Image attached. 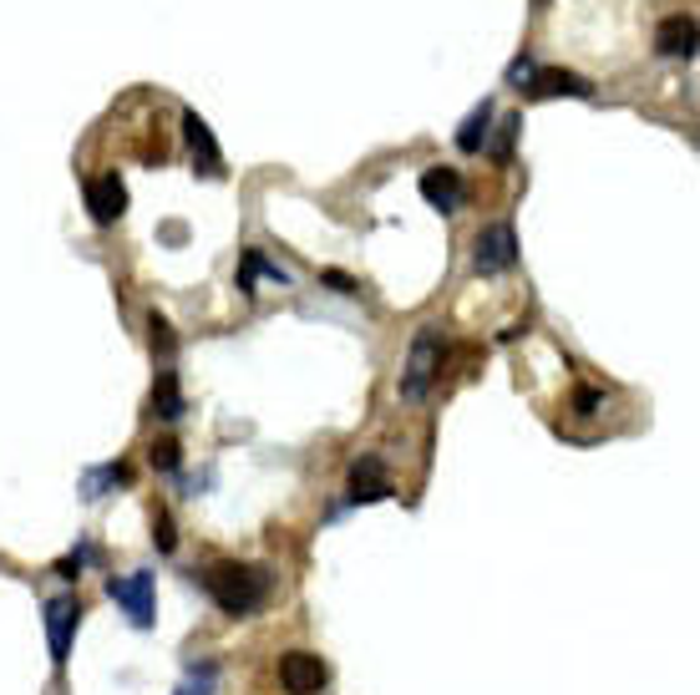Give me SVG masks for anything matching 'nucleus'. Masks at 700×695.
Wrapping results in <instances>:
<instances>
[{"label":"nucleus","mask_w":700,"mask_h":695,"mask_svg":"<svg viewBox=\"0 0 700 695\" xmlns=\"http://www.w3.org/2000/svg\"><path fill=\"white\" fill-rule=\"evenodd\" d=\"M203 589H209V599L219 604L224 615L244 619L269 599V574L254 564H213L209 574H203Z\"/></svg>","instance_id":"nucleus-1"},{"label":"nucleus","mask_w":700,"mask_h":695,"mask_svg":"<svg viewBox=\"0 0 700 695\" xmlns=\"http://www.w3.org/2000/svg\"><path fill=\"white\" fill-rule=\"evenodd\" d=\"M442 361H447V341H442V330L436 326H422L411 335V351H407V366H401V380L397 391L401 401H426L442 376Z\"/></svg>","instance_id":"nucleus-2"},{"label":"nucleus","mask_w":700,"mask_h":695,"mask_svg":"<svg viewBox=\"0 0 700 695\" xmlns=\"http://www.w3.org/2000/svg\"><path fill=\"white\" fill-rule=\"evenodd\" d=\"M518 264V239L513 223H488L482 234L473 239V269L477 275H502Z\"/></svg>","instance_id":"nucleus-3"},{"label":"nucleus","mask_w":700,"mask_h":695,"mask_svg":"<svg viewBox=\"0 0 700 695\" xmlns=\"http://www.w3.org/2000/svg\"><path fill=\"white\" fill-rule=\"evenodd\" d=\"M331 681V670L325 660L310 655V650H290V655H279V685L290 695H320V685Z\"/></svg>","instance_id":"nucleus-4"},{"label":"nucleus","mask_w":700,"mask_h":695,"mask_svg":"<svg viewBox=\"0 0 700 695\" xmlns=\"http://www.w3.org/2000/svg\"><path fill=\"white\" fill-rule=\"evenodd\" d=\"M81 625V604L77 599H52L46 604V644H52V660L67 665L71 660V635Z\"/></svg>","instance_id":"nucleus-5"},{"label":"nucleus","mask_w":700,"mask_h":695,"mask_svg":"<svg viewBox=\"0 0 700 695\" xmlns=\"http://www.w3.org/2000/svg\"><path fill=\"white\" fill-rule=\"evenodd\" d=\"M87 213H92L97 223H118L122 213H127V188H122L118 173L87 178Z\"/></svg>","instance_id":"nucleus-6"},{"label":"nucleus","mask_w":700,"mask_h":695,"mask_svg":"<svg viewBox=\"0 0 700 695\" xmlns=\"http://www.w3.org/2000/svg\"><path fill=\"white\" fill-rule=\"evenodd\" d=\"M107 594L133 615L137 630L153 625V574H133V578H107Z\"/></svg>","instance_id":"nucleus-7"},{"label":"nucleus","mask_w":700,"mask_h":695,"mask_svg":"<svg viewBox=\"0 0 700 695\" xmlns=\"http://www.w3.org/2000/svg\"><path fill=\"white\" fill-rule=\"evenodd\" d=\"M422 198L432 203V209H442V213L463 209V198H467L463 173H457V168H426L422 173Z\"/></svg>","instance_id":"nucleus-8"},{"label":"nucleus","mask_w":700,"mask_h":695,"mask_svg":"<svg viewBox=\"0 0 700 695\" xmlns=\"http://www.w3.org/2000/svg\"><path fill=\"white\" fill-rule=\"evenodd\" d=\"M533 97H579V102H589L595 97V87H589V77H579V71H558V66H538L529 81Z\"/></svg>","instance_id":"nucleus-9"},{"label":"nucleus","mask_w":700,"mask_h":695,"mask_svg":"<svg viewBox=\"0 0 700 695\" xmlns=\"http://www.w3.org/2000/svg\"><path fill=\"white\" fill-rule=\"evenodd\" d=\"M655 52L660 56H696V15L690 11L665 15L660 31H655Z\"/></svg>","instance_id":"nucleus-10"},{"label":"nucleus","mask_w":700,"mask_h":695,"mask_svg":"<svg viewBox=\"0 0 700 695\" xmlns=\"http://www.w3.org/2000/svg\"><path fill=\"white\" fill-rule=\"evenodd\" d=\"M391 498V477H386L381 457H360L351 467V503H381Z\"/></svg>","instance_id":"nucleus-11"},{"label":"nucleus","mask_w":700,"mask_h":695,"mask_svg":"<svg viewBox=\"0 0 700 695\" xmlns=\"http://www.w3.org/2000/svg\"><path fill=\"white\" fill-rule=\"evenodd\" d=\"M184 137H188V147H193L199 168L209 173V178H219V173H224V153H219V143H213L209 122H203L199 112H184Z\"/></svg>","instance_id":"nucleus-12"},{"label":"nucleus","mask_w":700,"mask_h":695,"mask_svg":"<svg viewBox=\"0 0 700 695\" xmlns=\"http://www.w3.org/2000/svg\"><path fill=\"white\" fill-rule=\"evenodd\" d=\"M488 122H492V102H477L473 112H467L463 132H457V147H463V153H482V143H488Z\"/></svg>","instance_id":"nucleus-13"},{"label":"nucleus","mask_w":700,"mask_h":695,"mask_svg":"<svg viewBox=\"0 0 700 695\" xmlns=\"http://www.w3.org/2000/svg\"><path fill=\"white\" fill-rule=\"evenodd\" d=\"M259 275L279 279V285H290V275H285L279 264H269L259 250H249V254H244V269H238V289H244V295H254V279H259Z\"/></svg>","instance_id":"nucleus-14"},{"label":"nucleus","mask_w":700,"mask_h":695,"mask_svg":"<svg viewBox=\"0 0 700 695\" xmlns=\"http://www.w3.org/2000/svg\"><path fill=\"white\" fill-rule=\"evenodd\" d=\"M153 407H158L163 421H178V417H184V396H178V376H173V371H163L158 386H153Z\"/></svg>","instance_id":"nucleus-15"},{"label":"nucleus","mask_w":700,"mask_h":695,"mask_svg":"<svg viewBox=\"0 0 700 695\" xmlns=\"http://www.w3.org/2000/svg\"><path fill=\"white\" fill-rule=\"evenodd\" d=\"M518 128H523V118H502V128H498V143L488 147V153H492V158H498V163H508V158H513V137H518Z\"/></svg>","instance_id":"nucleus-16"},{"label":"nucleus","mask_w":700,"mask_h":695,"mask_svg":"<svg viewBox=\"0 0 700 695\" xmlns=\"http://www.w3.org/2000/svg\"><path fill=\"white\" fill-rule=\"evenodd\" d=\"M209 685H213V665H203V675L193 670V675L178 685V695H209Z\"/></svg>","instance_id":"nucleus-17"},{"label":"nucleus","mask_w":700,"mask_h":695,"mask_svg":"<svg viewBox=\"0 0 700 695\" xmlns=\"http://www.w3.org/2000/svg\"><path fill=\"white\" fill-rule=\"evenodd\" d=\"M153 467L173 473V467H178V442H158V446H153Z\"/></svg>","instance_id":"nucleus-18"},{"label":"nucleus","mask_w":700,"mask_h":695,"mask_svg":"<svg viewBox=\"0 0 700 695\" xmlns=\"http://www.w3.org/2000/svg\"><path fill=\"white\" fill-rule=\"evenodd\" d=\"M533 71H538V66H533L529 56H518V62L508 66V81H518V87H529V81H533Z\"/></svg>","instance_id":"nucleus-19"},{"label":"nucleus","mask_w":700,"mask_h":695,"mask_svg":"<svg viewBox=\"0 0 700 695\" xmlns=\"http://www.w3.org/2000/svg\"><path fill=\"white\" fill-rule=\"evenodd\" d=\"M153 345H158L163 355H173V345H178V341H173V330L163 326V320H153Z\"/></svg>","instance_id":"nucleus-20"},{"label":"nucleus","mask_w":700,"mask_h":695,"mask_svg":"<svg viewBox=\"0 0 700 695\" xmlns=\"http://www.w3.org/2000/svg\"><path fill=\"white\" fill-rule=\"evenodd\" d=\"M574 407H579V417H595V411H599V391H589V386H584V391L574 396Z\"/></svg>","instance_id":"nucleus-21"},{"label":"nucleus","mask_w":700,"mask_h":695,"mask_svg":"<svg viewBox=\"0 0 700 695\" xmlns=\"http://www.w3.org/2000/svg\"><path fill=\"white\" fill-rule=\"evenodd\" d=\"M153 528H158V533H153V538H158V549L168 553V549H173V523H168V512H158V523H153Z\"/></svg>","instance_id":"nucleus-22"},{"label":"nucleus","mask_w":700,"mask_h":695,"mask_svg":"<svg viewBox=\"0 0 700 695\" xmlns=\"http://www.w3.org/2000/svg\"><path fill=\"white\" fill-rule=\"evenodd\" d=\"M325 285H335V295H356V279L341 275V269H331V275H325Z\"/></svg>","instance_id":"nucleus-23"}]
</instances>
